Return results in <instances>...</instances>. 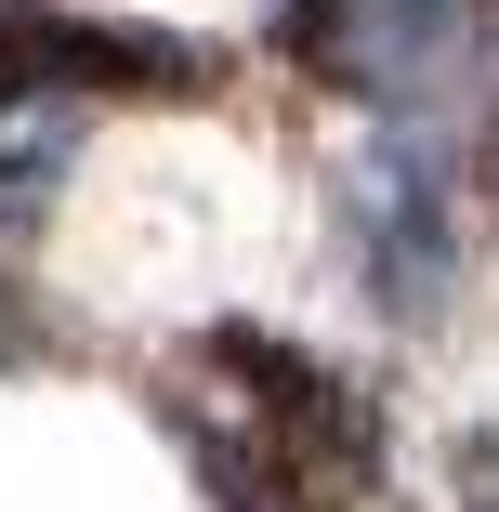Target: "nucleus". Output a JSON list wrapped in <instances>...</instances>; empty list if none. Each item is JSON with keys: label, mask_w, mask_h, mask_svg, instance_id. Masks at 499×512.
Returning <instances> with one entry per match:
<instances>
[{"label": "nucleus", "mask_w": 499, "mask_h": 512, "mask_svg": "<svg viewBox=\"0 0 499 512\" xmlns=\"http://www.w3.org/2000/svg\"><path fill=\"white\" fill-rule=\"evenodd\" d=\"M447 40H460V0H276V53L329 92H368V106L421 92Z\"/></svg>", "instance_id": "1"}, {"label": "nucleus", "mask_w": 499, "mask_h": 512, "mask_svg": "<svg viewBox=\"0 0 499 512\" xmlns=\"http://www.w3.org/2000/svg\"><path fill=\"white\" fill-rule=\"evenodd\" d=\"M14 40L40 92H211L224 53L184 27H119V14H66V0H14Z\"/></svg>", "instance_id": "2"}, {"label": "nucleus", "mask_w": 499, "mask_h": 512, "mask_svg": "<svg viewBox=\"0 0 499 512\" xmlns=\"http://www.w3.org/2000/svg\"><path fill=\"white\" fill-rule=\"evenodd\" d=\"M368 289L394 302V316H434V289H447L434 171H368Z\"/></svg>", "instance_id": "3"}]
</instances>
